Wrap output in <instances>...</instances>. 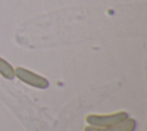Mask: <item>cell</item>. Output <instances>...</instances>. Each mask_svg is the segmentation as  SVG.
<instances>
[{"mask_svg": "<svg viewBox=\"0 0 147 131\" xmlns=\"http://www.w3.org/2000/svg\"><path fill=\"white\" fill-rule=\"evenodd\" d=\"M130 117L125 110H119L111 114H88L85 117V122L90 126L94 128H107L124 122Z\"/></svg>", "mask_w": 147, "mask_h": 131, "instance_id": "obj_1", "label": "cell"}, {"mask_svg": "<svg viewBox=\"0 0 147 131\" xmlns=\"http://www.w3.org/2000/svg\"><path fill=\"white\" fill-rule=\"evenodd\" d=\"M14 72H15V78H17L18 80H21L22 83L38 88V90H45L49 87V82L46 77L33 72L24 67H16L14 68Z\"/></svg>", "mask_w": 147, "mask_h": 131, "instance_id": "obj_2", "label": "cell"}, {"mask_svg": "<svg viewBox=\"0 0 147 131\" xmlns=\"http://www.w3.org/2000/svg\"><path fill=\"white\" fill-rule=\"evenodd\" d=\"M137 129V122L134 118L129 117L122 123H118L116 125L107 126V128H94L86 125L84 128V131H134Z\"/></svg>", "mask_w": 147, "mask_h": 131, "instance_id": "obj_3", "label": "cell"}, {"mask_svg": "<svg viewBox=\"0 0 147 131\" xmlns=\"http://www.w3.org/2000/svg\"><path fill=\"white\" fill-rule=\"evenodd\" d=\"M0 76L8 80H11L15 78L14 67L7 60L2 59L1 56H0Z\"/></svg>", "mask_w": 147, "mask_h": 131, "instance_id": "obj_4", "label": "cell"}]
</instances>
